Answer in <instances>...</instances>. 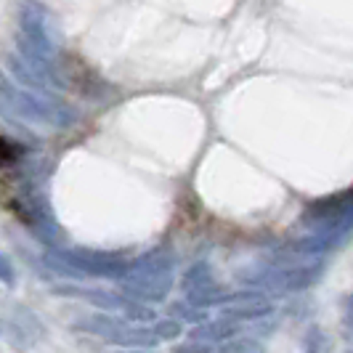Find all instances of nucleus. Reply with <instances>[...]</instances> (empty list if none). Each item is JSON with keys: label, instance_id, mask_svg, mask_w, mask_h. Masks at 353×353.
Returning a JSON list of instances; mask_svg holds the SVG:
<instances>
[{"label": "nucleus", "instance_id": "1", "mask_svg": "<svg viewBox=\"0 0 353 353\" xmlns=\"http://www.w3.org/2000/svg\"><path fill=\"white\" fill-rule=\"evenodd\" d=\"M0 114L6 120L48 125V128H67V125L74 123V112L67 104L56 101L53 93L14 88L6 80H0Z\"/></svg>", "mask_w": 353, "mask_h": 353}, {"label": "nucleus", "instance_id": "2", "mask_svg": "<svg viewBox=\"0 0 353 353\" xmlns=\"http://www.w3.org/2000/svg\"><path fill=\"white\" fill-rule=\"evenodd\" d=\"M173 271H176L173 255L168 250H152L139 261H130L128 271L117 279L120 292L139 303L168 301L173 290Z\"/></svg>", "mask_w": 353, "mask_h": 353}, {"label": "nucleus", "instance_id": "3", "mask_svg": "<svg viewBox=\"0 0 353 353\" xmlns=\"http://www.w3.org/2000/svg\"><path fill=\"white\" fill-rule=\"evenodd\" d=\"M46 263L61 276L85 279V276H101V279H120L130 261L120 252L88 248H56L46 252Z\"/></svg>", "mask_w": 353, "mask_h": 353}, {"label": "nucleus", "instance_id": "4", "mask_svg": "<svg viewBox=\"0 0 353 353\" xmlns=\"http://www.w3.org/2000/svg\"><path fill=\"white\" fill-rule=\"evenodd\" d=\"M324 274V263L314 261V263H279L274 268H261L255 274H245L242 282L255 287V290H274V292H301L308 290L321 279Z\"/></svg>", "mask_w": 353, "mask_h": 353}, {"label": "nucleus", "instance_id": "5", "mask_svg": "<svg viewBox=\"0 0 353 353\" xmlns=\"http://www.w3.org/2000/svg\"><path fill=\"white\" fill-rule=\"evenodd\" d=\"M239 332V327H236V321H231V319L221 316L215 319V321H199L194 330L189 332L192 340H202V343H210V345H218V343H226L231 337H236Z\"/></svg>", "mask_w": 353, "mask_h": 353}, {"label": "nucleus", "instance_id": "6", "mask_svg": "<svg viewBox=\"0 0 353 353\" xmlns=\"http://www.w3.org/2000/svg\"><path fill=\"white\" fill-rule=\"evenodd\" d=\"M274 311V305L265 301V298H252V301H239L229 303V305H221V314L231 321H252V319H263Z\"/></svg>", "mask_w": 353, "mask_h": 353}, {"label": "nucleus", "instance_id": "7", "mask_svg": "<svg viewBox=\"0 0 353 353\" xmlns=\"http://www.w3.org/2000/svg\"><path fill=\"white\" fill-rule=\"evenodd\" d=\"M212 282H215V276H212L210 263H194L183 274L181 287H183L186 295H189V292H196V290H202V287H208V284H212Z\"/></svg>", "mask_w": 353, "mask_h": 353}, {"label": "nucleus", "instance_id": "8", "mask_svg": "<svg viewBox=\"0 0 353 353\" xmlns=\"http://www.w3.org/2000/svg\"><path fill=\"white\" fill-rule=\"evenodd\" d=\"M170 314H173V319H178L181 324H183V321H186V324H199V321L208 319V311L194 305V303H173V305H170Z\"/></svg>", "mask_w": 353, "mask_h": 353}, {"label": "nucleus", "instance_id": "9", "mask_svg": "<svg viewBox=\"0 0 353 353\" xmlns=\"http://www.w3.org/2000/svg\"><path fill=\"white\" fill-rule=\"evenodd\" d=\"M212 353H265L263 345L261 343H255V340H226V343H221V348Z\"/></svg>", "mask_w": 353, "mask_h": 353}, {"label": "nucleus", "instance_id": "10", "mask_svg": "<svg viewBox=\"0 0 353 353\" xmlns=\"http://www.w3.org/2000/svg\"><path fill=\"white\" fill-rule=\"evenodd\" d=\"M152 332L157 335V340H176L183 332V324L178 319H162V321H154Z\"/></svg>", "mask_w": 353, "mask_h": 353}, {"label": "nucleus", "instance_id": "11", "mask_svg": "<svg viewBox=\"0 0 353 353\" xmlns=\"http://www.w3.org/2000/svg\"><path fill=\"white\" fill-rule=\"evenodd\" d=\"M0 282H3V284H8V287H11V284L17 282V274H14V265H11V261H8V258H6L3 252H0Z\"/></svg>", "mask_w": 353, "mask_h": 353}, {"label": "nucleus", "instance_id": "12", "mask_svg": "<svg viewBox=\"0 0 353 353\" xmlns=\"http://www.w3.org/2000/svg\"><path fill=\"white\" fill-rule=\"evenodd\" d=\"M176 353H212L210 343H202V340H192L186 345H178Z\"/></svg>", "mask_w": 353, "mask_h": 353}, {"label": "nucleus", "instance_id": "13", "mask_svg": "<svg viewBox=\"0 0 353 353\" xmlns=\"http://www.w3.org/2000/svg\"><path fill=\"white\" fill-rule=\"evenodd\" d=\"M11 157H14V152H11L8 141H3V139H0V162H8Z\"/></svg>", "mask_w": 353, "mask_h": 353}, {"label": "nucleus", "instance_id": "14", "mask_svg": "<svg viewBox=\"0 0 353 353\" xmlns=\"http://www.w3.org/2000/svg\"><path fill=\"white\" fill-rule=\"evenodd\" d=\"M345 324H348V330H353V295L348 298V305H345Z\"/></svg>", "mask_w": 353, "mask_h": 353}, {"label": "nucleus", "instance_id": "15", "mask_svg": "<svg viewBox=\"0 0 353 353\" xmlns=\"http://www.w3.org/2000/svg\"><path fill=\"white\" fill-rule=\"evenodd\" d=\"M117 353H149V348H125V351H117Z\"/></svg>", "mask_w": 353, "mask_h": 353}]
</instances>
